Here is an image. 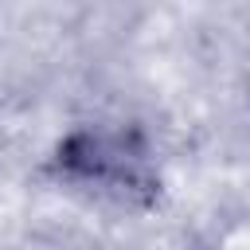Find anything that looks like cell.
Here are the masks:
<instances>
[{
	"mask_svg": "<svg viewBox=\"0 0 250 250\" xmlns=\"http://www.w3.org/2000/svg\"><path fill=\"white\" fill-rule=\"evenodd\" d=\"M55 164L66 180L121 203H148L160 191V176L137 133L78 129L59 145Z\"/></svg>",
	"mask_w": 250,
	"mask_h": 250,
	"instance_id": "cell-1",
	"label": "cell"
}]
</instances>
